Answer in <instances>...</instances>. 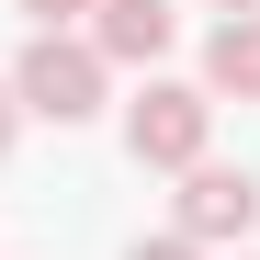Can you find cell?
<instances>
[{
	"mask_svg": "<svg viewBox=\"0 0 260 260\" xmlns=\"http://www.w3.org/2000/svg\"><path fill=\"white\" fill-rule=\"evenodd\" d=\"M79 12H91V0H23V23H34V34H68Z\"/></svg>",
	"mask_w": 260,
	"mask_h": 260,
	"instance_id": "6",
	"label": "cell"
},
{
	"mask_svg": "<svg viewBox=\"0 0 260 260\" xmlns=\"http://www.w3.org/2000/svg\"><path fill=\"white\" fill-rule=\"evenodd\" d=\"M215 136V102L181 91V79H147L136 102H124V147H136V170H192Z\"/></svg>",
	"mask_w": 260,
	"mask_h": 260,
	"instance_id": "2",
	"label": "cell"
},
{
	"mask_svg": "<svg viewBox=\"0 0 260 260\" xmlns=\"http://www.w3.org/2000/svg\"><path fill=\"white\" fill-rule=\"evenodd\" d=\"M215 12H226V23H238V12H260V0H215Z\"/></svg>",
	"mask_w": 260,
	"mask_h": 260,
	"instance_id": "9",
	"label": "cell"
},
{
	"mask_svg": "<svg viewBox=\"0 0 260 260\" xmlns=\"http://www.w3.org/2000/svg\"><path fill=\"white\" fill-rule=\"evenodd\" d=\"M204 102H260V12L215 23V46H204Z\"/></svg>",
	"mask_w": 260,
	"mask_h": 260,
	"instance_id": "5",
	"label": "cell"
},
{
	"mask_svg": "<svg viewBox=\"0 0 260 260\" xmlns=\"http://www.w3.org/2000/svg\"><path fill=\"white\" fill-rule=\"evenodd\" d=\"M12 124H23V102H12V79H0V147H12Z\"/></svg>",
	"mask_w": 260,
	"mask_h": 260,
	"instance_id": "8",
	"label": "cell"
},
{
	"mask_svg": "<svg viewBox=\"0 0 260 260\" xmlns=\"http://www.w3.org/2000/svg\"><path fill=\"white\" fill-rule=\"evenodd\" d=\"M249 226H260V181L226 158H192L181 170V238L204 249V238H249Z\"/></svg>",
	"mask_w": 260,
	"mask_h": 260,
	"instance_id": "3",
	"label": "cell"
},
{
	"mask_svg": "<svg viewBox=\"0 0 260 260\" xmlns=\"http://www.w3.org/2000/svg\"><path fill=\"white\" fill-rule=\"evenodd\" d=\"M12 102L46 113V124H91L102 113V57L79 46V34H34L23 68H12Z\"/></svg>",
	"mask_w": 260,
	"mask_h": 260,
	"instance_id": "1",
	"label": "cell"
},
{
	"mask_svg": "<svg viewBox=\"0 0 260 260\" xmlns=\"http://www.w3.org/2000/svg\"><path fill=\"white\" fill-rule=\"evenodd\" d=\"M170 0H91V57L102 68H158L170 57Z\"/></svg>",
	"mask_w": 260,
	"mask_h": 260,
	"instance_id": "4",
	"label": "cell"
},
{
	"mask_svg": "<svg viewBox=\"0 0 260 260\" xmlns=\"http://www.w3.org/2000/svg\"><path fill=\"white\" fill-rule=\"evenodd\" d=\"M124 260H204V249H192V238H136Z\"/></svg>",
	"mask_w": 260,
	"mask_h": 260,
	"instance_id": "7",
	"label": "cell"
}]
</instances>
